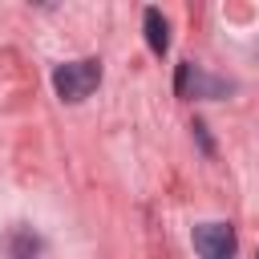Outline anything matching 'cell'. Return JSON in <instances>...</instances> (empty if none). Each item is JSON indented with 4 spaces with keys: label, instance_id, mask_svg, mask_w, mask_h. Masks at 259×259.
Returning a JSON list of instances; mask_svg holds the SVG:
<instances>
[{
    "label": "cell",
    "instance_id": "obj_2",
    "mask_svg": "<svg viewBox=\"0 0 259 259\" xmlns=\"http://www.w3.org/2000/svg\"><path fill=\"white\" fill-rule=\"evenodd\" d=\"M194 251L202 259H235V227L231 223H202V227H194Z\"/></svg>",
    "mask_w": 259,
    "mask_h": 259
},
{
    "label": "cell",
    "instance_id": "obj_1",
    "mask_svg": "<svg viewBox=\"0 0 259 259\" xmlns=\"http://www.w3.org/2000/svg\"><path fill=\"white\" fill-rule=\"evenodd\" d=\"M101 81V61L85 57V61H65L53 69V89L61 101H85Z\"/></svg>",
    "mask_w": 259,
    "mask_h": 259
},
{
    "label": "cell",
    "instance_id": "obj_3",
    "mask_svg": "<svg viewBox=\"0 0 259 259\" xmlns=\"http://www.w3.org/2000/svg\"><path fill=\"white\" fill-rule=\"evenodd\" d=\"M142 24H146V45L162 57V53L170 49V24H166V16H162L158 8H146V12H142Z\"/></svg>",
    "mask_w": 259,
    "mask_h": 259
}]
</instances>
